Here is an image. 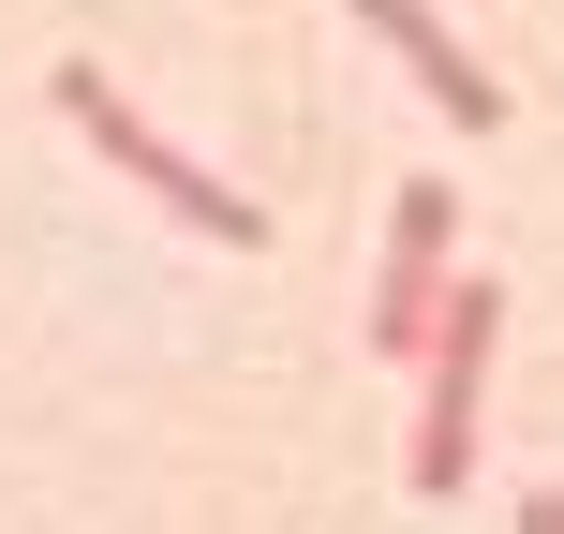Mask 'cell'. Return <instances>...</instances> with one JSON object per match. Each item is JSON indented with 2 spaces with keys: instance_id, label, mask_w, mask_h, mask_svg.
Returning <instances> with one entry per match:
<instances>
[{
  "instance_id": "6da1fadb",
  "label": "cell",
  "mask_w": 564,
  "mask_h": 534,
  "mask_svg": "<svg viewBox=\"0 0 564 534\" xmlns=\"http://www.w3.org/2000/svg\"><path fill=\"white\" fill-rule=\"evenodd\" d=\"M45 105L75 119V134L105 149V164L134 178V194L164 208V224H194L208 253H268V208L238 194V178H208V164H194V149H178V134H149V119H134V89H119L105 59H59V75H45Z\"/></svg>"
},
{
  "instance_id": "7a4b0ae2",
  "label": "cell",
  "mask_w": 564,
  "mask_h": 534,
  "mask_svg": "<svg viewBox=\"0 0 564 534\" xmlns=\"http://www.w3.org/2000/svg\"><path fill=\"white\" fill-rule=\"evenodd\" d=\"M490 357H506V282L460 268V282H446V312H431V341H416V446H401V490H416V505H460V490H476Z\"/></svg>"
},
{
  "instance_id": "3957f363",
  "label": "cell",
  "mask_w": 564,
  "mask_h": 534,
  "mask_svg": "<svg viewBox=\"0 0 564 534\" xmlns=\"http://www.w3.org/2000/svg\"><path fill=\"white\" fill-rule=\"evenodd\" d=\"M446 282H460V194L416 164V178L387 194V253H371V371H416Z\"/></svg>"
},
{
  "instance_id": "277c9868",
  "label": "cell",
  "mask_w": 564,
  "mask_h": 534,
  "mask_svg": "<svg viewBox=\"0 0 564 534\" xmlns=\"http://www.w3.org/2000/svg\"><path fill=\"white\" fill-rule=\"evenodd\" d=\"M341 15H371V45H387V59H401V75H416V89H431V105H446V119H460V134H506V89H490V59H476V45H460V30H446V15H431V0H341Z\"/></svg>"
},
{
  "instance_id": "5b68a950",
  "label": "cell",
  "mask_w": 564,
  "mask_h": 534,
  "mask_svg": "<svg viewBox=\"0 0 564 534\" xmlns=\"http://www.w3.org/2000/svg\"><path fill=\"white\" fill-rule=\"evenodd\" d=\"M520 534H564V490H520Z\"/></svg>"
}]
</instances>
